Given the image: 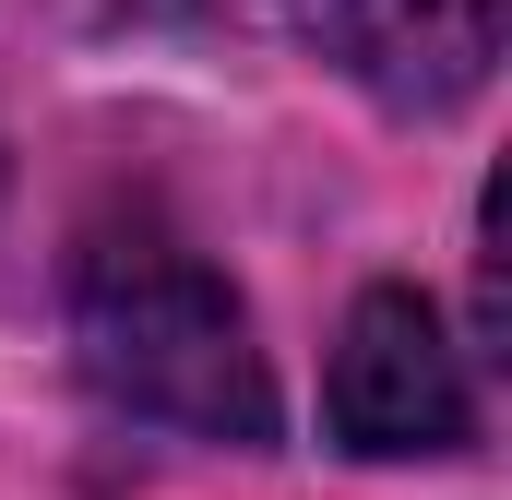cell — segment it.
Instances as JSON below:
<instances>
[{
  "label": "cell",
  "mask_w": 512,
  "mask_h": 500,
  "mask_svg": "<svg viewBox=\"0 0 512 500\" xmlns=\"http://www.w3.org/2000/svg\"><path fill=\"white\" fill-rule=\"evenodd\" d=\"M72 346L120 417L191 441H274V370L251 346V310L215 262H191L155 227H108L72 262Z\"/></svg>",
  "instance_id": "cell-1"
},
{
  "label": "cell",
  "mask_w": 512,
  "mask_h": 500,
  "mask_svg": "<svg viewBox=\"0 0 512 500\" xmlns=\"http://www.w3.org/2000/svg\"><path fill=\"white\" fill-rule=\"evenodd\" d=\"M322 417L346 453L370 465H417V453H465L477 429V381L465 346L441 334V310L417 286H370L334 334V381H322Z\"/></svg>",
  "instance_id": "cell-2"
},
{
  "label": "cell",
  "mask_w": 512,
  "mask_h": 500,
  "mask_svg": "<svg viewBox=\"0 0 512 500\" xmlns=\"http://www.w3.org/2000/svg\"><path fill=\"white\" fill-rule=\"evenodd\" d=\"M286 24L382 108H465L501 60V0H286Z\"/></svg>",
  "instance_id": "cell-3"
}]
</instances>
